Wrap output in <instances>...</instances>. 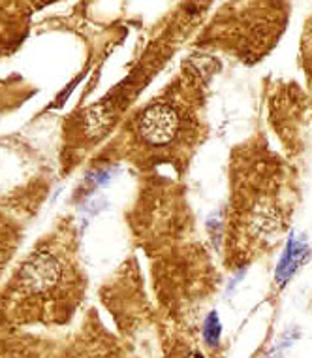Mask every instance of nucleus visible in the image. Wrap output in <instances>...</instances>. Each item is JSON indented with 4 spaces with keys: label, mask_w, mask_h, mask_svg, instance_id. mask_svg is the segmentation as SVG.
I'll return each mask as SVG.
<instances>
[{
    "label": "nucleus",
    "mask_w": 312,
    "mask_h": 358,
    "mask_svg": "<svg viewBox=\"0 0 312 358\" xmlns=\"http://www.w3.org/2000/svg\"><path fill=\"white\" fill-rule=\"evenodd\" d=\"M181 129L179 111L168 102H156L143 111L138 123V134L149 145H168L172 143Z\"/></svg>",
    "instance_id": "f03ea898"
},
{
    "label": "nucleus",
    "mask_w": 312,
    "mask_h": 358,
    "mask_svg": "<svg viewBox=\"0 0 312 358\" xmlns=\"http://www.w3.org/2000/svg\"><path fill=\"white\" fill-rule=\"evenodd\" d=\"M306 257V243L299 238L292 236L290 241H288L286 249L282 253V259L276 266L275 279L278 285H286L290 281V278L297 272V268L303 264V260Z\"/></svg>",
    "instance_id": "7ed1b4c3"
},
{
    "label": "nucleus",
    "mask_w": 312,
    "mask_h": 358,
    "mask_svg": "<svg viewBox=\"0 0 312 358\" xmlns=\"http://www.w3.org/2000/svg\"><path fill=\"white\" fill-rule=\"evenodd\" d=\"M186 358H205V357H203L202 352L194 351V352H190V355H188V357H186Z\"/></svg>",
    "instance_id": "39448f33"
},
{
    "label": "nucleus",
    "mask_w": 312,
    "mask_h": 358,
    "mask_svg": "<svg viewBox=\"0 0 312 358\" xmlns=\"http://www.w3.org/2000/svg\"><path fill=\"white\" fill-rule=\"evenodd\" d=\"M222 336V327H221V319L216 315V311L209 313V317L203 322V340L209 347H216L218 341H221Z\"/></svg>",
    "instance_id": "20e7f679"
},
{
    "label": "nucleus",
    "mask_w": 312,
    "mask_h": 358,
    "mask_svg": "<svg viewBox=\"0 0 312 358\" xmlns=\"http://www.w3.org/2000/svg\"><path fill=\"white\" fill-rule=\"evenodd\" d=\"M62 264L55 255L50 251H38L31 255L21 266L17 275V283L23 292L31 296L50 294L57 289L62 279Z\"/></svg>",
    "instance_id": "f257e3e1"
}]
</instances>
